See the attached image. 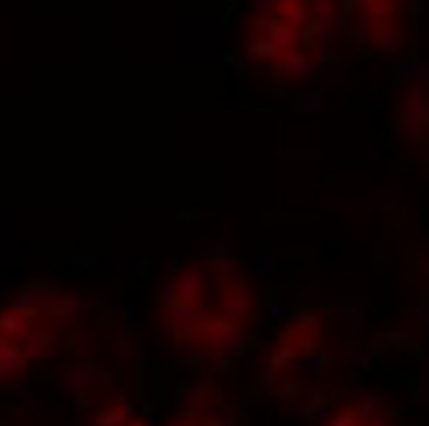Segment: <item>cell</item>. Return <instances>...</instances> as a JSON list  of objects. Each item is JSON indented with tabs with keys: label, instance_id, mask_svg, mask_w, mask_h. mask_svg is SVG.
Masks as SVG:
<instances>
[{
	"label": "cell",
	"instance_id": "4",
	"mask_svg": "<svg viewBox=\"0 0 429 426\" xmlns=\"http://www.w3.org/2000/svg\"><path fill=\"white\" fill-rule=\"evenodd\" d=\"M203 272L198 266H186L183 272L178 275V298H181V306H192L198 309V303L203 301Z\"/></svg>",
	"mask_w": 429,
	"mask_h": 426
},
{
	"label": "cell",
	"instance_id": "1",
	"mask_svg": "<svg viewBox=\"0 0 429 426\" xmlns=\"http://www.w3.org/2000/svg\"><path fill=\"white\" fill-rule=\"evenodd\" d=\"M221 306L229 318H249L255 309V292H252L249 281L238 278L235 272L221 278Z\"/></svg>",
	"mask_w": 429,
	"mask_h": 426
},
{
	"label": "cell",
	"instance_id": "2",
	"mask_svg": "<svg viewBox=\"0 0 429 426\" xmlns=\"http://www.w3.org/2000/svg\"><path fill=\"white\" fill-rule=\"evenodd\" d=\"M57 341H61L57 329H52V326H32L29 335H26L23 343H21V349H23V355H26V361L49 358V355L57 349Z\"/></svg>",
	"mask_w": 429,
	"mask_h": 426
},
{
	"label": "cell",
	"instance_id": "12",
	"mask_svg": "<svg viewBox=\"0 0 429 426\" xmlns=\"http://www.w3.org/2000/svg\"><path fill=\"white\" fill-rule=\"evenodd\" d=\"M126 426H149V423H146V420H141V418H134V420H129Z\"/></svg>",
	"mask_w": 429,
	"mask_h": 426
},
{
	"label": "cell",
	"instance_id": "8",
	"mask_svg": "<svg viewBox=\"0 0 429 426\" xmlns=\"http://www.w3.org/2000/svg\"><path fill=\"white\" fill-rule=\"evenodd\" d=\"M243 52H246V57H252V61H272V57H281L272 34H252L243 46Z\"/></svg>",
	"mask_w": 429,
	"mask_h": 426
},
{
	"label": "cell",
	"instance_id": "13",
	"mask_svg": "<svg viewBox=\"0 0 429 426\" xmlns=\"http://www.w3.org/2000/svg\"><path fill=\"white\" fill-rule=\"evenodd\" d=\"M366 426H383V420H369Z\"/></svg>",
	"mask_w": 429,
	"mask_h": 426
},
{
	"label": "cell",
	"instance_id": "6",
	"mask_svg": "<svg viewBox=\"0 0 429 426\" xmlns=\"http://www.w3.org/2000/svg\"><path fill=\"white\" fill-rule=\"evenodd\" d=\"M29 329H32V318L23 315V312H17V309H3L0 312V338L3 341H23L29 335Z\"/></svg>",
	"mask_w": 429,
	"mask_h": 426
},
{
	"label": "cell",
	"instance_id": "5",
	"mask_svg": "<svg viewBox=\"0 0 429 426\" xmlns=\"http://www.w3.org/2000/svg\"><path fill=\"white\" fill-rule=\"evenodd\" d=\"M275 72L283 77V81H303V77H309L315 72V61L303 52H289L278 61Z\"/></svg>",
	"mask_w": 429,
	"mask_h": 426
},
{
	"label": "cell",
	"instance_id": "9",
	"mask_svg": "<svg viewBox=\"0 0 429 426\" xmlns=\"http://www.w3.org/2000/svg\"><path fill=\"white\" fill-rule=\"evenodd\" d=\"M272 41H275L281 57L289 54V52H295V43H298V29H292L289 23L283 21H272Z\"/></svg>",
	"mask_w": 429,
	"mask_h": 426
},
{
	"label": "cell",
	"instance_id": "10",
	"mask_svg": "<svg viewBox=\"0 0 429 426\" xmlns=\"http://www.w3.org/2000/svg\"><path fill=\"white\" fill-rule=\"evenodd\" d=\"M423 129H429L426 126V121L421 118V112H418V106L415 109H409L403 118H401V132H403V138L406 141H418L421 134H423Z\"/></svg>",
	"mask_w": 429,
	"mask_h": 426
},
{
	"label": "cell",
	"instance_id": "3",
	"mask_svg": "<svg viewBox=\"0 0 429 426\" xmlns=\"http://www.w3.org/2000/svg\"><path fill=\"white\" fill-rule=\"evenodd\" d=\"M26 363L29 361H26L21 346L0 338V386L12 383V381H21L26 372Z\"/></svg>",
	"mask_w": 429,
	"mask_h": 426
},
{
	"label": "cell",
	"instance_id": "11",
	"mask_svg": "<svg viewBox=\"0 0 429 426\" xmlns=\"http://www.w3.org/2000/svg\"><path fill=\"white\" fill-rule=\"evenodd\" d=\"M361 423L363 420H361V415L355 409H343V412H338L332 418V423H329V426H361Z\"/></svg>",
	"mask_w": 429,
	"mask_h": 426
},
{
	"label": "cell",
	"instance_id": "7",
	"mask_svg": "<svg viewBox=\"0 0 429 426\" xmlns=\"http://www.w3.org/2000/svg\"><path fill=\"white\" fill-rule=\"evenodd\" d=\"M401 41H403L401 26L392 21V17H378V21H375V37H372V43H375L383 54H392V52H398Z\"/></svg>",
	"mask_w": 429,
	"mask_h": 426
}]
</instances>
